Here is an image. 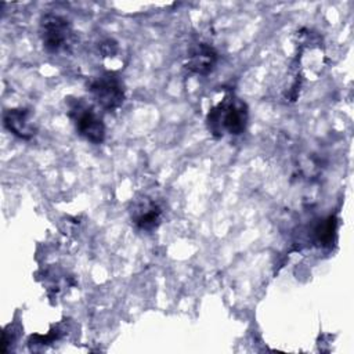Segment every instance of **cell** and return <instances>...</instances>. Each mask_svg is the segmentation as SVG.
Listing matches in <instances>:
<instances>
[{
    "label": "cell",
    "instance_id": "cell-1",
    "mask_svg": "<svg viewBox=\"0 0 354 354\" xmlns=\"http://www.w3.org/2000/svg\"><path fill=\"white\" fill-rule=\"evenodd\" d=\"M206 124L214 137H223L224 134L238 136L246 129L248 106L242 100L227 95L209 111Z\"/></svg>",
    "mask_w": 354,
    "mask_h": 354
},
{
    "label": "cell",
    "instance_id": "cell-2",
    "mask_svg": "<svg viewBox=\"0 0 354 354\" xmlns=\"http://www.w3.org/2000/svg\"><path fill=\"white\" fill-rule=\"evenodd\" d=\"M39 36L43 48L50 54L69 51L75 43V32L71 22L58 14H44L39 22Z\"/></svg>",
    "mask_w": 354,
    "mask_h": 354
},
{
    "label": "cell",
    "instance_id": "cell-3",
    "mask_svg": "<svg viewBox=\"0 0 354 354\" xmlns=\"http://www.w3.org/2000/svg\"><path fill=\"white\" fill-rule=\"evenodd\" d=\"M68 115L79 136L93 144H101L105 138V124L95 108L82 98L68 101Z\"/></svg>",
    "mask_w": 354,
    "mask_h": 354
},
{
    "label": "cell",
    "instance_id": "cell-4",
    "mask_svg": "<svg viewBox=\"0 0 354 354\" xmlns=\"http://www.w3.org/2000/svg\"><path fill=\"white\" fill-rule=\"evenodd\" d=\"M88 91L91 93L95 102L106 111L118 109L126 98L123 82L118 75L112 72H106L94 77L88 83Z\"/></svg>",
    "mask_w": 354,
    "mask_h": 354
},
{
    "label": "cell",
    "instance_id": "cell-5",
    "mask_svg": "<svg viewBox=\"0 0 354 354\" xmlns=\"http://www.w3.org/2000/svg\"><path fill=\"white\" fill-rule=\"evenodd\" d=\"M130 220L141 231H153L162 221V207L151 198L136 199L130 207Z\"/></svg>",
    "mask_w": 354,
    "mask_h": 354
},
{
    "label": "cell",
    "instance_id": "cell-6",
    "mask_svg": "<svg viewBox=\"0 0 354 354\" xmlns=\"http://www.w3.org/2000/svg\"><path fill=\"white\" fill-rule=\"evenodd\" d=\"M3 120L6 129L22 140H30L37 131L30 112L25 108L7 109L3 115Z\"/></svg>",
    "mask_w": 354,
    "mask_h": 354
},
{
    "label": "cell",
    "instance_id": "cell-7",
    "mask_svg": "<svg viewBox=\"0 0 354 354\" xmlns=\"http://www.w3.org/2000/svg\"><path fill=\"white\" fill-rule=\"evenodd\" d=\"M216 64L217 51L206 43H196L188 53L185 66L196 75H209L214 69Z\"/></svg>",
    "mask_w": 354,
    "mask_h": 354
},
{
    "label": "cell",
    "instance_id": "cell-8",
    "mask_svg": "<svg viewBox=\"0 0 354 354\" xmlns=\"http://www.w3.org/2000/svg\"><path fill=\"white\" fill-rule=\"evenodd\" d=\"M333 231H335V223H333V220L330 218V220H328L326 223H324V224L318 228V231H317L318 239L322 241V242L330 241V238H332V235H333Z\"/></svg>",
    "mask_w": 354,
    "mask_h": 354
},
{
    "label": "cell",
    "instance_id": "cell-9",
    "mask_svg": "<svg viewBox=\"0 0 354 354\" xmlns=\"http://www.w3.org/2000/svg\"><path fill=\"white\" fill-rule=\"evenodd\" d=\"M116 51H118V46L113 40L106 39L105 41L101 43V53L105 57H113V54H116Z\"/></svg>",
    "mask_w": 354,
    "mask_h": 354
}]
</instances>
